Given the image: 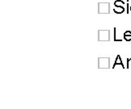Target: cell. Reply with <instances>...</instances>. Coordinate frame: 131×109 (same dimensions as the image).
Segmentation results:
<instances>
[{
	"mask_svg": "<svg viewBox=\"0 0 131 109\" xmlns=\"http://www.w3.org/2000/svg\"><path fill=\"white\" fill-rule=\"evenodd\" d=\"M124 36H131V32L130 31H126V32H125Z\"/></svg>",
	"mask_w": 131,
	"mask_h": 109,
	"instance_id": "9",
	"label": "cell"
},
{
	"mask_svg": "<svg viewBox=\"0 0 131 109\" xmlns=\"http://www.w3.org/2000/svg\"><path fill=\"white\" fill-rule=\"evenodd\" d=\"M109 3L107 2H102L99 3L98 7V12L100 14H108L109 13Z\"/></svg>",
	"mask_w": 131,
	"mask_h": 109,
	"instance_id": "1",
	"label": "cell"
},
{
	"mask_svg": "<svg viewBox=\"0 0 131 109\" xmlns=\"http://www.w3.org/2000/svg\"><path fill=\"white\" fill-rule=\"evenodd\" d=\"M117 65H120L121 66L122 68H125L124 67V65H123V63H122V61L121 60V57H120V56L118 55L117 57H116V61H115V63H114V66H113V69L115 68V67L117 66Z\"/></svg>",
	"mask_w": 131,
	"mask_h": 109,
	"instance_id": "4",
	"label": "cell"
},
{
	"mask_svg": "<svg viewBox=\"0 0 131 109\" xmlns=\"http://www.w3.org/2000/svg\"><path fill=\"white\" fill-rule=\"evenodd\" d=\"M124 39L126 41H131V36H124Z\"/></svg>",
	"mask_w": 131,
	"mask_h": 109,
	"instance_id": "7",
	"label": "cell"
},
{
	"mask_svg": "<svg viewBox=\"0 0 131 109\" xmlns=\"http://www.w3.org/2000/svg\"><path fill=\"white\" fill-rule=\"evenodd\" d=\"M99 41H109V31H99Z\"/></svg>",
	"mask_w": 131,
	"mask_h": 109,
	"instance_id": "2",
	"label": "cell"
},
{
	"mask_svg": "<svg viewBox=\"0 0 131 109\" xmlns=\"http://www.w3.org/2000/svg\"><path fill=\"white\" fill-rule=\"evenodd\" d=\"M125 11L124 7H115V8L113 9V12L116 14H121L123 13Z\"/></svg>",
	"mask_w": 131,
	"mask_h": 109,
	"instance_id": "5",
	"label": "cell"
},
{
	"mask_svg": "<svg viewBox=\"0 0 131 109\" xmlns=\"http://www.w3.org/2000/svg\"><path fill=\"white\" fill-rule=\"evenodd\" d=\"M127 68L131 69V58H129V59H128V66H127Z\"/></svg>",
	"mask_w": 131,
	"mask_h": 109,
	"instance_id": "8",
	"label": "cell"
},
{
	"mask_svg": "<svg viewBox=\"0 0 131 109\" xmlns=\"http://www.w3.org/2000/svg\"><path fill=\"white\" fill-rule=\"evenodd\" d=\"M99 68H108V58H100Z\"/></svg>",
	"mask_w": 131,
	"mask_h": 109,
	"instance_id": "3",
	"label": "cell"
},
{
	"mask_svg": "<svg viewBox=\"0 0 131 109\" xmlns=\"http://www.w3.org/2000/svg\"><path fill=\"white\" fill-rule=\"evenodd\" d=\"M114 5L115 7H125V2L121 0H116L114 2Z\"/></svg>",
	"mask_w": 131,
	"mask_h": 109,
	"instance_id": "6",
	"label": "cell"
},
{
	"mask_svg": "<svg viewBox=\"0 0 131 109\" xmlns=\"http://www.w3.org/2000/svg\"><path fill=\"white\" fill-rule=\"evenodd\" d=\"M130 12H131V7H130Z\"/></svg>",
	"mask_w": 131,
	"mask_h": 109,
	"instance_id": "10",
	"label": "cell"
}]
</instances>
